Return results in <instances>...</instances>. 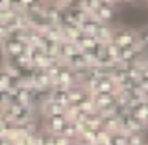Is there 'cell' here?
Listing matches in <instances>:
<instances>
[{
    "instance_id": "obj_8",
    "label": "cell",
    "mask_w": 148,
    "mask_h": 145,
    "mask_svg": "<svg viewBox=\"0 0 148 145\" xmlns=\"http://www.w3.org/2000/svg\"><path fill=\"white\" fill-rule=\"evenodd\" d=\"M11 37V28L5 23H0V42H4Z\"/></svg>"
},
{
    "instance_id": "obj_11",
    "label": "cell",
    "mask_w": 148,
    "mask_h": 145,
    "mask_svg": "<svg viewBox=\"0 0 148 145\" xmlns=\"http://www.w3.org/2000/svg\"><path fill=\"white\" fill-rule=\"evenodd\" d=\"M143 103L148 107V91H145V93H143Z\"/></svg>"
},
{
    "instance_id": "obj_13",
    "label": "cell",
    "mask_w": 148,
    "mask_h": 145,
    "mask_svg": "<svg viewBox=\"0 0 148 145\" xmlns=\"http://www.w3.org/2000/svg\"><path fill=\"white\" fill-rule=\"evenodd\" d=\"M0 136H2V135H0Z\"/></svg>"
},
{
    "instance_id": "obj_3",
    "label": "cell",
    "mask_w": 148,
    "mask_h": 145,
    "mask_svg": "<svg viewBox=\"0 0 148 145\" xmlns=\"http://www.w3.org/2000/svg\"><path fill=\"white\" fill-rule=\"evenodd\" d=\"M68 122L66 114H59V115H51V117H44V129L49 135H59L63 126Z\"/></svg>"
},
{
    "instance_id": "obj_2",
    "label": "cell",
    "mask_w": 148,
    "mask_h": 145,
    "mask_svg": "<svg viewBox=\"0 0 148 145\" xmlns=\"http://www.w3.org/2000/svg\"><path fill=\"white\" fill-rule=\"evenodd\" d=\"M112 42L117 44L120 49L124 47H132L138 44V39H136V32L129 30V28H113L112 32Z\"/></svg>"
},
{
    "instance_id": "obj_1",
    "label": "cell",
    "mask_w": 148,
    "mask_h": 145,
    "mask_svg": "<svg viewBox=\"0 0 148 145\" xmlns=\"http://www.w3.org/2000/svg\"><path fill=\"white\" fill-rule=\"evenodd\" d=\"M28 49H30L28 44L19 42L16 39H7L4 42H0V51H2L4 59L14 58V56H19V54H28Z\"/></svg>"
},
{
    "instance_id": "obj_7",
    "label": "cell",
    "mask_w": 148,
    "mask_h": 145,
    "mask_svg": "<svg viewBox=\"0 0 148 145\" xmlns=\"http://www.w3.org/2000/svg\"><path fill=\"white\" fill-rule=\"evenodd\" d=\"M51 136H52V143L54 145H73L71 140H68V138H64L61 135H51Z\"/></svg>"
},
{
    "instance_id": "obj_14",
    "label": "cell",
    "mask_w": 148,
    "mask_h": 145,
    "mask_svg": "<svg viewBox=\"0 0 148 145\" xmlns=\"http://www.w3.org/2000/svg\"><path fill=\"white\" fill-rule=\"evenodd\" d=\"M146 145H148V143H146Z\"/></svg>"
},
{
    "instance_id": "obj_12",
    "label": "cell",
    "mask_w": 148,
    "mask_h": 145,
    "mask_svg": "<svg viewBox=\"0 0 148 145\" xmlns=\"http://www.w3.org/2000/svg\"><path fill=\"white\" fill-rule=\"evenodd\" d=\"M145 126H146V128H148V121H146V124H145Z\"/></svg>"
},
{
    "instance_id": "obj_10",
    "label": "cell",
    "mask_w": 148,
    "mask_h": 145,
    "mask_svg": "<svg viewBox=\"0 0 148 145\" xmlns=\"http://www.w3.org/2000/svg\"><path fill=\"white\" fill-rule=\"evenodd\" d=\"M7 105V91L0 89V108H4Z\"/></svg>"
},
{
    "instance_id": "obj_4",
    "label": "cell",
    "mask_w": 148,
    "mask_h": 145,
    "mask_svg": "<svg viewBox=\"0 0 148 145\" xmlns=\"http://www.w3.org/2000/svg\"><path fill=\"white\" fill-rule=\"evenodd\" d=\"M49 98L52 100V102H56L58 105H61V107H68L70 105V95H68V89L66 88H52L51 89V93H49Z\"/></svg>"
},
{
    "instance_id": "obj_5",
    "label": "cell",
    "mask_w": 148,
    "mask_h": 145,
    "mask_svg": "<svg viewBox=\"0 0 148 145\" xmlns=\"http://www.w3.org/2000/svg\"><path fill=\"white\" fill-rule=\"evenodd\" d=\"M125 138H127V145H146L143 133H129L125 135Z\"/></svg>"
},
{
    "instance_id": "obj_9",
    "label": "cell",
    "mask_w": 148,
    "mask_h": 145,
    "mask_svg": "<svg viewBox=\"0 0 148 145\" xmlns=\"http://www.w3.org/2000/svg\"><path fill=\"white\" fill-rule=\"evenodd\" d=\"M7 79H9V75L4 72V68L0 66V89L7 91Z\"/></svg>"
},
{
    "instance_id": "obj_6",
    "label": "cell",
    "mask_w": 148,
    "mask_h": 145,
    "mask_svg": "<svg viewBox=\"0 0 148 145\" xmlns=\"http://www.w3.org/2000/svg\"><path fill=\"white\" fill-rule=\"evenodd\" d=\"M136 39H138V44L148 51V28H141L139 32H136Z\"/></svg>"
}]
</instances>
